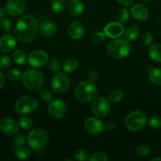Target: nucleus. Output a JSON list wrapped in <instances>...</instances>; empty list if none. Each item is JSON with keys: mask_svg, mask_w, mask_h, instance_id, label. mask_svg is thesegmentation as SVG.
I'll return each mask as SVG.
<instances>
[{"mask_svg": "<svg viewBox=\"0 0 161 161\" xmlns=\"http://www.w3.org/2000/svg\"><path fill=\"white\" fill-rule=\"evenodd\" d=\"M66 6V0H52L51 9L56 14L62 12Z\"/></svg>", "mask_w": 161, "mask_h": 161, "instance_id": "27", "label": "nucleus"}, {"mask_svg": "<svg viewBox=\"0 0 161 161\" xmlns=\"http://www.w3.org/2000/svg\"><path fill=\"white\" fill-rule=\"evenodd\" d=\"M74 157L79 161H86L88 159V153L83 149H78L74 153Z\"/></svg>", "mask_w": 161, "mask_h": 161, "instance_id": "36", "label": "nucleus"}, {"mask_svg": "<svg viewBox=\"0 0 161 161\" xmlns=\"http://www.w3.org/2000/svg\"><path fill=\"white\" fill-rule=\"evenodd\" d=\"M7 77L11 81H17L22 77V74L20 70L16 69H10L7 73Z\"/></svg>", "mask_w": 161, "mask_h": 161, "instance_id": "31", "label": "nucleus"}, {"mask_svg": "<svg viewBox=\"0 0 161 161\" xmlns=\"http://www.w3.org/2000/svg\"><path fill=\"white\" fill-rule=\"evenodd\" d=\"M25 141H26V139H25V136H24L23 135H17V136L15 137V138H14V143H15L16 146H23L25 143Z\"/></svg>", "mask_w": 161, "mask_h": 161, "instance_id": "42", "label": "nucleus"}, {"mask_svg": "<svg viewBox=\"0 0 161 161\" xmlns=\"http://www.w3.org/2000/svg\"><path fill=\"white\" fill-rule=\"evenodd\" d=\"M105 34L102 32H96L95 34H94V36H92V41L94 43H100L102 41H104L105 38Z\"/></svg>", "mask_w": 161, "mask_h": 161, "instance_id": "40", "label": "nucleus"}, {"mask_svg": "<svg viewBox=\"0 0 161 161\" xmlns=\"http://www.w3.org/2000/svg\"><path fill=\"white\" fill-rule=\"evenodd\" d=\"M97 95V88L94 83L83 81L79 83L75 89V96L79 102L88 103L94 100Z\"/></svg>", "mask_w": 161, "mask_h": 161, "instance_id": "2", "label": "nucleus"}, {"mask_svg": "<svg viewBox=\"0 0 161 161\" xmlns=\"http://www.w3.org/2000/svg\"><path fill=\"white\" fill-rule=\"evenodd\" d=\"M142 42L145 46H149L153 42V38L150 32H146L142 36Z\"/></svg>", "mask_w": 161, "mask_h": 161, "instance_id": "41", "label": "nucleus"}, {"mask_svg": "<svg viewBox=\"0 0 161 161\" xmlns=\"http://www.w3.org/2000/svg\"><path fill=\"white\" fill-rule=\"evenodd\" d=\"M49 69L53 73H58L61 69V62L59 60L56 58H53L49 62Z\"/></svg>", "mask_w": 161, "mask_h": 161, "instance_id": "32", "label": "nucleus"}, {"mask_svg": "<svg viewBox=\"0 0 161 161\" xmlns=\"http://www.w3.org/2000/svg\"><path fill=\"white\" fill-rule=\"evenodd\" d=\"M157 160H160V161H161V158H158V157H157V158H153V159H152V161H157Z\"/></svg>", "mask_w": 161, "mask_h": 161, "instance_id": "48", "label": "nucleus"}, {"mask_svg": "<svg viewBox=\"0 0 161 161\" xmlns=\"http://www.w3.org/2000/svg\"><path fill=\"white\" fill-rule=\"evenodd\" d=\"M104 127H105V130H108V131H113V130H114L115 128H116V124H115L114 122L109 121V122L106 123V124L104 126Z\"/></svg>", "mask_w": 161, "mask_h": 161, "instance_id": "44", "label": "nucleus"}, {"mask_svg": "<svg viewBox=\"0 0 161 161\" xmlns=\"http://www.w3.org/2000/svg\"><path fill=\"white\" fill-rule=\"evenodd\" d=\"M27 142L34 150H41L48 142V135L42 129L36 128L28 135Z\"/></svg>", "mask_w": 161, "mask_h": 161, "instance_id": "5", "label": "nucleus"}, {"mask_svg": "<svg viewBox=\"0 0 161 161\" xmlns=\"http://www.w3.org/2000/svg\"><path fill=\"white\" fill-rule=\"evenodd\" d=\"M98 77H99L98 72L95 70L91 71V72L89 73V75H88L89 80L91 82H92V83H94V82L97 81V79H98Z\"/></svg>", "mask_w": 161, "mask_h": 161, "instance_id": "43", "label": "nucleus"}, {"mask_svg": "<svg viewBox=\"0 0 161 161\" xmlns=\"http://www.w3.org/2000/svg\"><path fill=\"white\" fill-rule=\"evenodd\" d=\"M129 11L127 9H121L116 14V20L119 23H125L129 19Z\"/></svg>", "mask_w": 161, "mask_h": 161, "instance_id": "29", "label": "nucleus"}, {"mask_svg": "<svg viewBox=\"0 0 161 161\" xmlns=\"http://www.w3.org/2000/svg\"><path fill=\"white\" fill-rule=\"evenodd\" d=\"M26 4L25 0H8L6 6V11L9 15L17 17L25 11Z\"/></svg>", "mask_w": 161, "mask_h": 161, "instance_id": "12", "label": "nucleus"}, {"mask_svg": "<svg viewBox=\"0 0 161 161\" xmlns=\"http://www.w3.org/2000/svg\"><path fill=\"white\" fill-rule=\"evenodd\" d=\"M108 54L114 59H123L128 56L130 52L129 41L124 39H118L110 42L107 47Z\"/></svg>", "mask_w": 161, "mask_h": 161, "instance_id": "3", "label": "nucleus"}, {"mask_svg": "<svg viewBox=\"0 0 161 161\" xmlns=\"http://www.w3.org/2000/svg\"><path fill=\"white\" fill-rule=\"evenodd\" d=\"M149 80L153 84L161 86V69H151L149 72Z\"/></svg>", "mask_w": 161, "mask_h": 161, "instance_id": "23", "label": "nucleus"}, {"mask_svg": "<svg viewBox=\"0 0 161 161\" xmlns=\"http://www.w3.org/2000/svg\"><path fill=\"white\" fill-rule=\"evenodd\" d=\"M68 9L71 15L78 17L81 15L83 11V4L81 0H70Z\"/></svg>", "mask_w": 161, "mask_h": 161, "instance_id": "20", "label": "nucleus"}, {"mask_svg": "<svg viewBox=\"0 0 161 161\" xmlns=\"http://www.w3.org/2000/svg\"><path fill=\"white\" fill-rule=\"evenodd\" d=\"M0 129L5 135L13 136L18 132L19 126L12 118H5L0 121Z\"/></svg>", "mask_w": 161, "mask_h": 161, "instance_id": "14", "label": "nucleus"}, {"mask_svg": "<svg viewBox=\"0 0 161 161\" xmlns=\"http://www.w3.org/2000/svg\"><path fill=\"white\" fill-rule=\"evenodd\" d=\"M124 32V26L119 22H111L104 28V33L105 36L111 39H117L123 36Z\"/></svg>", "mask_w": 161, "mask_h": 161, "instance_id": "13", "label": "nucleus"}, {"mask_svg": "<svg viewBox=\"0 0 161 161\" xmlns=\"http://www.w3.org/2000/svg\"><path fill=\"white\" fill-rule=\"evenodd\" d=\"M16 46V40L10 34L4 35L0 39V53H6L10 52Z\"/></svg>", "mask_w": 161, "mask_h": 161, "instance_id": "17", "label": "nucleus"}, {"mask_svg": "<svg viewBox=\"0 0 161 161\" xmlns=\"http://www.w3.org/2000/svg\"><path fill=\"white\" fill-rule=\"evenodd\" d=\"M22 83L29 91H36L40 89L43 85V76L39 71L28 69L22 74Z\"/></svg>", "mask_w": 161, "mask_h": 161, "instance_id": "4", "label": "nucleus"}, {"mask_svg": "<svg viewBox=\"0 0 161 161\" xmlns=\"http://www.w3.org/2000/svg\"><path fill=\"white\" fill-rule=\"evenodd\" d=\"M5 14H6V10L3 7H0V19L3 18Z\"/></svg>", "mask_w": 161, "mask_h": 161, "instance_id": "47", "label": "nucleus"}, {"mask_svg": "<svg viewBox=\"0 0 161 161\" xmlns=\"http://www.w3.org/2000/svg\"><path fill=\"white\" fill-rule=\"evenodd\" d=\"M68 31L72 39H80L84 36V26L80 20H73L69 25Z\"/></svg>", "mask_w": 161, "mask_h": 161, "instance_id": "16", "label": "nucleus"}, {"mask_svg": "<svg viewBox=\"0 0 161 161\" xmlns=\"http://www.w3.org/2000/svg\"><path fill=\"white\" fill-rule=\"evenodd\" d=\"M39 25L31 15H25L18 19L14 28L16 38L20 43H28L36 38Z\"/></svg>", "mask_w": 161, "mask_h": 161, "instance_id": "1", "label": "nucleus"}, {"mask_svg": "<svg viewBox=\"0 0 161 161\" xmlns=\"http://www.w3.org/2000/svg\"><path fill=\"white\" fill-rule=\"evenodd\" d=\"M148 54L156 62H161V44L157 43L151 46L148 50Z\"/></svg>", "mask_w": 161, "mask_h": 161, "instance_id": "21", "label": "nucleus"}, {"mask_svg": "<svg viewBox=\"0 0 161 161\" xmlns=\"http://www.w3.org/2000/svg\"><path fill=\"white\" fill-rule=\"evenodd\" d=\"M19 124L25 130H28L32 127L33 121L31 118L28 116H21L19 118Z\"/></svg>", "mask_w": 161, "mask_h": 161, "instance_id": "28", "label": "nucleus"}, {"mask_svg": "<svg viewBox=\"0 0 161 161\" xmlns=\"http://www.w3.org/2000/svg\"><path fill=\"white\" fill-rule=\"evenodd\" d=\"M48 113L54 119L63 117L66 113V105L64 102L59 99L50 101L47 107Z\"/></svg>", "mask_w": 161, "mask_h": 161, "instance_id": "11", "label": "nucleus"}, {"mask_svg": "<svg viewBox=\"0 0 161 161\" xmlns=\"http://www.w3.org/2000/svg\"><path fill=\"white\" fill-rule=\"evenodd\" d=\"M79 66V61L75 58H69L64 62L62 66L63 71L65 73H72L77 69Z\"/></svg>", "mask_w": 161, "mask_h": 161, "instance_id": "22", "label": "nucleus"}, {"mask_svg": "<svg viewBox=\"0 0 161 161\" xmlns=\"http://www.w3.org/2000/svg\"><path fill=\"white\" fill-rule=\"evenodd\" d=\"M143 1L148 2V3H149V2H153V1H154V0H143Z\"/></svg>", "mask_w": 161, "mask_h": 161, "instance_id": "49", "label": "nucleus"}, {"mask_svg": "<svg viewBox=\"0 0 161 161\" xmlns=\"http://www.w3.org/2000/svg\"><path fill=\"white\" fill-rule=\"evenodd\" d=\"M49 56L47 52L43 50H35L28 57V64L33 68L40 69L47 63Z\"/></svg>", "mask_w": 161, "mask_h": 161, "instance_id": "9", "label": "nucleus"}, {"mask_svg": "<svg viewBox=\"0 0 161 161\" xmlns=\"http://www.w3.org/2000/svg\"><path fill=\"white\" fill-rule=\"evenodd\" d=\"M123 97H124V94L120 90H114L109 94V100L115 103L120 102Z\"/></svg>", "mask_w": 161, "mask_h": 161, "instance_id": "30", "label": "nucleus"}, {"mask_svg": "<svg viewBox=\"0 0 161 161\" xmlns=\"http://www.w3.org/2000/svg\"><path fill=\"white\" fill-rule=\"evenodd\" d=\"M39 32L44 36H52L57 32V26L53 22L45 21L41 23L39 26Z\"/></svg>", "mask_w": 161, "mask_h": 161, "instance_id": "19", "label": "nucleus"}, {"mask_svg": "<svg viewBox=\"0 0 161 161\" xmlns=\"http://www.w3.org/2000/svg\"><path fill=\"white\" fill-rule=\"evenodd\" d=\"M39 96H40V98L42 101L47 102H50V101H52V98H53V94H52V92L49 89L42 90L40 93H39Z\"/></svg>", "mask_w": 161, "mask_h": 161, "instance_id": "35", "label": "nucleus"}, {"mask_svg": "<svg viewBox=\"0 0 161 161\" xmlns=\"http://www.w3.org/2000/svg\"><path fill=\"white\" fill-rule=\"evenodd\" d=\"M148 124L149 127L154 129H158L161 127V117L160 116H153L150 117L148 120Z\"/></svg>", "mask_w": 161, "mask_h": 161, "instance_id": "33", "label": "nucleus"}, {"mask_svg": "<svg viewBox=\"0 0 161 161\" xmlns=\"http://www.w3.org/2000/svg\"><path fill=\"white\" fill-rule=\"evenodd\" d=\"M150 152V147L146 144H142L139 145L138 147L136 148V153L138 155L141 156V157H145L147 156Z\"/></svg>", "mask_w": 161, "mask_h": 161, "instance_id": "34", "label": "nucleus"}, {"mask_svg": "<svg viewBox=\"0 0 161 161\" xmlns=\"http://www.w3.org/2000/svg\"><path fill=\"white\" fill-rule=\"evenodd\" d=\"M130 14L135 20H145L149 17V10L142 4L134 5L130 9Z\"/></svg>", "mask_w": 161, "mask_h": 161, "instance_id": "18", "label": "nucleus"}, {"mask_svg": "<svg viewBox=\"0 0 161 161\" xmlns=\"http://www.w3.org/2000/svg\"><path fill=\"white\" fill-rule=\"evenodd\" d=\"M0 28L4 31H9L11 29L10 20L7 18H3L0 20Z\"/></svg>", "mask_w": 161, "mask_h": 161, "instance_id": "39", "label": "nucleus"}, {"mask_svg": "<svg viewBox=\"0 0 161 161\" xmlns=\"http://www.w3.org/2000/svg\"><path fill=\"white\" fill-rule=\"evenodd\" d=\"M89 160L91 161H106L108 160V157L104 153L97 152L93 154Z\"/></svg>", "mask_w": 161, "mask_h": 161, "instance_id": "38", "label": "nucleus"}, {"mask_svg": "<svg viewBox=\"0 0 161 161\" xmlns=\"http://www.w3.org/2000/svg\"><path fill=\"white\" fill-rule=\"evenodd\" d=\"M11 60L8 55H3L0 58V70H5L10 65Z\"/></svg>", "mask_w": 161, "mask_h": 161, "instance_id": "37", "label": "nucleus"}, {"mask_svg": "<svg viewBox=\"0 0 161 161\" xmlns=\"http://www.w3.org/2000/svg\"><path fill=\"white\" fill-rule=\"evenodd\" d=\"M4 84H5L4 76H3V74L0 73V90H1L3 86H4Z\"/></svg>", "mask_w": 161, "mask_h": 161, "instance_id": "46", "label": "nucleus"}, {"mask_svg": "<svg viewBox=\"0 0 161 161\" xmlns=\"http://www.w3.org/2000/svg\"><path fill=\"white\" fill-rule=\"evenodd\" d=\"M69 79L66 75L58 73L53 76L51 81V88L56 94H63L69 86Z\"/></svg>", "mask_w": 161, "mask_h": 161, "instance_id": "10", "label": "nucleus"}, {"mask_svg": "<svg viewBox=\"0 0 161 161\" xmlns=\"http://www.w3.org/2000/svg\"><path fill=\"white\" fill-rule=\"evenodd\" d=\"M31 154V150L28 147L25 146H20L15 150V156L19 160H25Z\"/></svg>", "mask_w": 161, "mask_h": 161, "instance_id": "25", "label": "nucleus"}, {"mask_svg": "<svg viewBox=\"0 0 161 161\" xmlns=\"http://www.w3.org/2000/svg\"><path fill=\"white\" fill-rule=\"evenodd\" d=\"M111 108V105L108 99L104 97L96 98L91 105L93 114L99 118H103L108 114Z\"/></svg>", "mask_w": 161, "mask_h": 161, "instance_id": "8", "label": "nucleus"}, {"mask_svg": "<svg viewBox=\"0 0 161 161\" xmlns=\"http://www.w3.org/2000/svg\"><path fill=\"white\" fill-rule=\"evenodd\" d=\"M38 107V102L31 97H20L16 102L14 108L16 112L19 114H28L36 111Z\"/></svg>", "mask_w": 161, "mask_h": 161, "instance_id": "7", "label": "nucleus"}, {"mask_svg": "<svg viewBox=\"0 0 161 161\" xmlns=\"http://www.w3.org/2000/svg\"><path fill=\"white\" fill-rule=\"evenodd\" d=\"M138 27L136 26H130L127 28L125 31V39L128 41H133L138 37Z\"/></svg>", "mask_w": 161, "mask_h": 161, "instance_id": "26", "label": "nucleus"}, {"mask_svg": "<svg viewBox=\"0 0 161 161\" xmlns=\"http://www.w3.org/2000/svg\"><path fill=\"white\" fill-rule=\"evenodd\" d=\"M85 130L89 134L93 135H97L103 130V123L97 118L91 117L85 120Z\"/></svg>", "mask_w": 161, "mask_h": 161, "instance_id": "15", "label": "nucleus"}, {"mask_svg": "<svg viewBox=\"0 0 161 161\" xmlns=\"http://www.w3.org/2000/svg\"><path fill=\"white\" fill-rule=\"evenodd\" d=\"M146 124V116L142 112L134 111L127 116L125 126L130 131H138Z\"/></svg>", "mask_w": 161, "mask_h": 161, "instance_id": "6", "label": "nucleus"}, {"mask_svg": "<svg viewBox=\"0 0 161 161\" xmlns=\"http://www.w3.org/2000/svg\"><path fill=\"white\" fill-rule=\"evenodd\" d=\"M13 61L17 64H24L27 61L26 53L22 50H17L13 53Z\"/></svg>", "mask_w": 161, "mask_h": 161, "instance_id": "24", "label": "nucleus"}, {"mask_svg": "<svg viewBox=\"0 0 161 161\" xmlns=\"http://www.w3.org/2000/svg\"><path fill=\"white\" fill-rule=\"evenodd\" d=\"M117 2L124 6H130L134 3V0H117Z\"/></svg>", "mask_w": 161, "mask_h": 161, "instance_id": "45", "label": "nucleus"}]
</instances>
